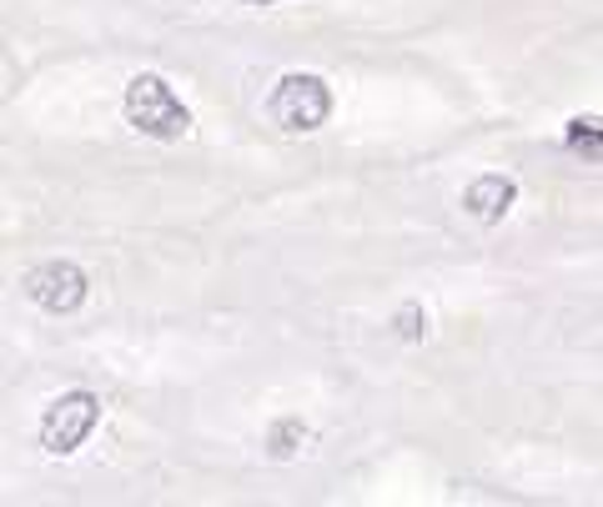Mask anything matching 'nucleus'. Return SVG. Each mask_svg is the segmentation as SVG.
<instances>
[{
	"label": "nucleus",
	"instance_id": "nucleus-5",
	"mask_svg": "<svg viewBox=\"0 0 603 507\" xmlns=\"http://www.w3.org/2000/svg\"><path fill=\"white\" fill-rule=\"evenodd\" d=\"M513 201H518V187L509 177H478L473 187L462 191V212L473 222H503Z\"/></svg>",
	"mask_w": 603,
	"mask_h": 507
},
{
	"label": "nucleus",
	"instance_id": "nucleus-1",
	"mask_svg": "<svg viewBox=\"0 0 603 507\" xmlns=\"http://www.w3.org/2000/svg\"><path fill=\"white\" fill-rule=\"evenodd\" d=\"M126 121L142 131V136H152V142H181L191 131L187 101H181V95L171 91V81H161V76H136V81L126 86Z\"/></svg>",
	"mask_w": 603,
	"mask_h": 507
},
{
	"label": "nucleus",
	"instance_id": "nucleus-2",
	"mask_svg": "<svg viewBox=\"0 0 603 507\" xmlns=\"http://www.w3.org/2000/svg\"><path fill=\"white\" fill-rule=\"evenodd\" d=\"M267 116H272L282 131H292V136H308V131L327 126L332 86L322 81V76H312V71L282 76V81L267 91Z\"/></svg>",
	"mask_w": 603,
	"mask_h": 507
},
{
	"label": "nucleus",
	"instance_id": "nucleus-7",
	"mask_svg": "<svg viewBox=\"0 0 603 507\" xmlns=\"http://www.w3.org/2000/svg\"><path fill=\"white\" fill-rule=\"evenodd\" d=\"M302 432H308V427L297 422V417L292 422H277L272 432H267V452H272V458H292L297 442H302Z\"/></svg>",
	"mask_w": 603,
	"mask_h": 507
},
{
	"label": "nucleus",
	"instance_id": "nucleus-3",
	"mask_svg": "<svg viewBox=\"0 0 603 507\" xmlns=\"http://www.w3.org/2000/svg\"><path fill=\"white\" fill-rule=\"evenodd\" d=\"M96 422H101V397L96 392H66L41 417V448L51 458H71L86 437L96 432Z\"/></svg>",
	"mask_w": 603,
	"mask_h": 507
},
{
	"label": "nucleus",
	"instance_id": "nucleus-4",
	"mask_svg": "<svg viewBox=\"0 0 603 507\" xmlns=\"http://www.w3.org/2000/svg\"><path fill=\"white\" fill-rule=\"evenodd\" d=\"M86 292H91V282L71 261H46V267H36L25 277V296L46 312H76L86 302Z\"/></svg>",
	"mask_w": 603,
	"mask_h": 507
},
{
	"label": "nucleus",
	"instance_id": "nucleus-8",
	"mask_svg": "<svg viewBox=\"0 0 603 507\" xmlns=\"http://www.w3.org/2000/svg\"><path fill=\"white\" fill-rule=\"evenodd\" d=\"M247 5H272V0H247Z\"/></svg>",
	"mask_w": 603,
	"mask_h": 507
},
{
	"label": "nucleus",
	"instance_id": "nucleus-6",
	"mask_svg": "<svg viewBox=\"0 0 603 507\" xmlns=\"http://www.w3.org/2000/svg\"><path fill=\"white\" fill-rule=\"evenodd\" d=\"M563 146L583 161H603V116H573L563 126Z\"/></svg>",
	"mask_w": 603,
	"mask_h": 507
}]
</instances>
